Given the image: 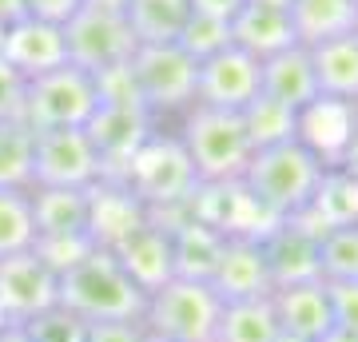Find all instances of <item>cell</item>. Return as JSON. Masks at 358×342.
<instances>
[{
    "instance_id": "43",
    "label": "cell",
    "mask_w": 358,
    "mask_h": 342,
    "mask_svg": "<svg viewBox=\"0 0 358 342\" xmlns=\"http://www.w3.org/2000/svg\"><path fill=\"white\" fill-rule=\"evenodd\" d=\"M4 36H8V20L0 16V48H4Z\"/></svg>"
},
{
    "instance_id": "33",
    "label": "cell",
    "mask_w": 358,
    "mask_h": 342,
    "mask_svg": "<svg viewBox=\"0 0 358 342\" xmlns=\"http://www.w3.org/2000/svg\"><path fill=\"white\" fill-rule=\"evenodd\" d=\"M176 44L199 64V60L215 56V52H223L231 44V24H223V20H207V16H187V24H183V32H179Z\"/></svg>"
},
{
    "instance_id": "5",
    "label": "cell",
    "mask_w": 358,
    "mask_h": 342,
    "mask_svg": "<svg viewBox=\"0 0 358 342\" xmlns=\"http://www.w3.org/2000/svg\"><path fill=\"white\" fill-rule=\"evenodd\" d=\"M223 299L203 279H167L143 303V327L155 339L171 342H215V322Z\"/></svg>"
},
{
    "instance_id": "39",
    "label": "cell",
    "mask_w": 358,
    "mask_h": 342,
    "mask_svg": "<svg viewBox=\"0 0 358 342\" xmlns=\"http://www.w3.org/2000/svg\"><path fill=\"white\" fill-rule=\"evenodd\" d=\"M247 0H187V8H192V16H207V20H223V24H231L235 16L243 13Z\"/></svg>"
},
{
    "instance_id": "15",
    "label": "cell",
    "mask_w": 358,
    "mask_h": 342,
    "mask_svg": "<svg viewBox=\"0 0 358 342\" xmlns=\"http://www.w3.org/2000/svg\"><path fill=\"white\" fill-rule=\"evenodd\" d=\"M112 255L120 259V266L128 271L136 287L143 294H152L155 287H164L167 279H176V255H171V231L159 219H143L140 227L124 235L112 247Z\"/></svg>"
},
{
    "instance_id": "27",
    "label": "cell",
    "mask_w": 358,
    "mask_h": 342,
    "mask_svg": "<svg viewBox=\"0 0 358 342\" xmlns=\"http://www.w3.org/2000/svg\"><path fill=\"white\" fill-rule=\"evenodd\" d=\"M215 342H287L275 318V306L267 299H243V303H223L215 322Z\"/></svg>"
},
{
    "instance_id": "4",
    "label": "cell",
    "mask_w": 358,
    "mask_h": 342,
    "mask_svg": "<svg viewBox=\"0 0 358 342\" xmlns=\"http://www.w3.org/2000/svg\"><path fill=\"white\" fill-rule=\"evenodd\" d=\"M176 136L183 143L187 159H192L199 183H235V179H243L251 152H255L243 131L239 112H219V108H203V104H192L183 112V127Z\"/></svg>"
},
{
    "instance_id": "17",
    "label": "cell",
    "mask_w": 358,
    "mask_h": 342,
    "mask_svg": "<svg viewBox=\"0 0 358 342\" xmlns=\"http://www.w3.org/2000/svg\"><path fill=\"white\" fill-rule=\"evenodd\" d=\"M0 60L13 64L24 80H36L52 68H64L68 64V40L60 24H48V20H16L8 24V36H4V48H0Z\"/></svg>"
},
{
    "instance_id": "9",
    "label": "cell",
    "mask_w": 358,
    "mask_h": 342,
    "mask_svg": "<svg viewBox=\"0 0 358 342\" xmlns=\"http://www.w3.org/2000/svg\"><path fill=\"white\" fill-rule=\"evenodd\" d=\"M103 179V159L84 127L36 131L32 187H80L88 191Z\"/></svg>"
},
{
    "instance_id": "12",
    "label": "cell",
    "mask_w": 358,
    "mask_h": 342,
    "mask_svg": "<svg viewBox=\"0 0 358 342\" xmlns=\"http://www.w3.org/2000/svg\"><path fill=\"white\" fill-rule=\"evenodd\" d=\"M84 131L92 136L103 159V179H115L131 159V152L155 131V120L140 100H100V108Z\"/></svg>"
},
{
    "instance_id": "25",
    "label": "cell",
    "mask_w": 358,
    "mask_h": 342,
    "mask_svg": "<svg viewBox=\"0 0 358 342\" xmlns=\"http://www.w3.org/2000/svg\"><path fill=\"white\" fill-rule=\"evenodd\" d=\"M307 227H315L322 235L327 227H346V223H358V179L346 176L343 167H327L319 179V191H315V199L310 207L303 211Z\"/></svg>"
},
{
    "instance_id": "40",
    "label": "cell",
    "mask_w": 358,
    "mask_h": 342,
    "mask_svg": "<svg viewBox=\"0 0 358 342\" xmlns=\"http://www.w3.org/2000/svg\"><path fill=\"white\" fill-rule=\"evenodd\" d=\"M334 167H343L346 176L358 179V124H355V131H350V140H346V148H343V155H338Z\"/></svg>"
},
{
    "instance_id": "14",
    "label": "cell",
    "mask_w": 358,
    "mask_h": 342,
    "mask_svg": "<svg viewBox=\"0 0 358 342\" xmlns=\"http://www.w3.org/2000/svg\"><path fill=\"white\" fill-rule=\"evenodd\" d=\"M211 291L223 299V303H243V299H267L275 291L267 271V259H263V247L251 235H235V239L223 243L219 251V263L211 271Z\"/></svg>"
},
{
    "instance_id": "21",
    "label": "cell",
    "mask_w": 358,
    "mask_h": 342,
    "mask_svg": "<svg viewBox=\"0 0 358 342\" xmlns=\"http://www.w3.org/2000/svg\"><path fill=\"white\" fill-rule=\"evenodd\" d=\"M88 191H80V187H32L28 191L32 195L36 239H72V235H88L92 239Z\"/></svg>"
},
{
    "instance_id": "37",
    "label": "cell",
    "mask_w": 358,
    "mask_h": 342,
    "mask_svg": "<svg viewBox=\"0 0 358 342\" xmlns=\"http://www.w3.org/2000/svg\"><path fill=\"white\" fill-rule=\"evenodd\" d=\"M88 342H148V327H143L140 318L88 322Z\"/></svg>"
},
{
    "instance_id": "29",
    "label": "cell",
    "mask_w": 358,
    "mask_h": 342,
    "mask_svg": "<svg viewBox=\"0 0 358 342\" xmlns=\"http://www.w3.org/2000/svg\"><path fill=\"white\" fill-rule=\"evenodd\" d=\"M239 120H243V131H247V140H251L255 152L259 148H275V143L294 140V112L282 108V104H275V100H267L263 92L239 112Z\"/></svg>"
},
{
    "instance_id": "31",
    "label": "cell",
    "mask_w": 358,
    "mask_h": 342,
    "mask_svg": "<svg viewBox=\"0 0 358 342\" xmlns=\"http://www.w3.org/2000/svg\"><path fill=\"white\" fill-rule=\"evenodd\" d=\"M36 247L32 223V195L28 191H0V259Z\"/></svg>"
},
{
    "instance_id": "11",
    "label": "cell",
    "mask_w": 358,
    "mask_h": 342,
    "mask_svg": "<svg viewBox=\"0 0 358 342\" xmlns=\"http://www.w3.org/2000/svg\"><path fill=\"white\" fill-rule=\"evenodd\" d=\"M56 303H60V275L36 251L0 259V318L4 322H24Z\"/></svg>"
},
{
    "instance_id": "8",
    "label": "cell",
    "mask_w": 358,
    "mask_h": 342,
    "mask_svg": "<svg viewBox=\"0 0 358 342\" xmlns=\"http://www.w3.org/2000/svg\"><path fill=\"white\" fill-rule=\"evenodd\" d=\"M64 40H68V64H76L92 76H103L120 64L131 60V52L140 48L131 36L124 8L115 4H100L88 0L72 20L64 24Z\"/></svg>"
},
{
    "instance_id": "26",
    "label": "cell",
    "mask_w": 358,
    "mask_h": 342,
    "mask_svg": "<svg viewBox=\"0 0 358 342\" xmlns=\"http://www.w3.org/2000/svg\"><path fill=\"white\" fill-rule=\"evenodd\" d=\"M187 0H124V20H128L136 44H176L187 24Z\"/></svg>"
},
{
    "instance_id": "3",
    "label": "cell",
    "mask_w": 358,
    "mask_h": 342,
    "mask_svg": "<svg viewBox=\"0 0 358 342\" xmlns=\"http://www.w3.org/2000/svg\"><path fill=\"white\" fill-rule=\"evenodd\" d=\"M115 179L143 203L148 215H164V211L187 207L192 195L199 191V176H195L179 136H164V131H152L131 152V159L124 164V171Z\"/></svg>"
},
{
    "instance_id": "30",
    "label": "cell",
    "mask_w": 358,
    "mask_h": 342,
    "mask_svg": "<svg viewBox=\"0 0 358 342\" xmlns=\"http://www.w3.org/2000/svg\"><path fill=\"white\" fill-rule=\"evenodd\" d=\"M319 279L358 283V223L327 227L319 235Z\"/></svg>"
},
{
    "instance_id": "45",
    "label": "cell",
    "mask_w": 358,
    "mask_h": 342,
    "mask_svg": "<svg viewBox=\"0 0 358 342\" xmlns=\"http://www.w3.org/2000/svg\"><path fill=\"white\" fill-rule=\"evenodd\" d=\"M355 36H358V24H355Z\"/></svg>"
},
{
    "instance_id": "13",
    "label": "cell",
    "mask_w": 358,
    "mask_h": 342,
    "mask_svg": "<svg viewBox=\"0 0 358 342\" xmlns=\"http://www.w3.org/2000/svg\"><path fill=\"white\" fill-rule=\"evenodd\" d=\"M263 259H267L271 283L291 287V283L319 279V231L307 227L303 219H279L259 235Z\"/></svg>"
},
{
    "instance_id": "20",
    "label": "cell",
    "mask_w": 358,
    "mask_h": 342,
    "mask_svg": "<svg viewBox=\"0 0 358 342\" xmlns=\"http://www.w3.org/2000/svg\"><path fill=\"white\" fill-rule=\"evenodd\" d=\"M88 207H92V223H88L92 243H96V247H108V251L148 219L143 203L136 199L120 179H100V183L88 191Z\"/></svg>"
},
{
    "instance_id": "35",
    "label": "cell",
    "mask_w": 358,
    "mask_h": 342,
    "mask_svg": "<svg viewBox=\"0 0 358 342\" xmlns=\"http://www.w3.org/2000/svg\"><path fill=\"white\" fill-rule=\"evenodd\" d=\"M327 291H331L334 327L358 334V283H327Z\"/></svg>"
},
{
    "instance_id": "22",
    "label": "cell",
    "mask_w": 358,
    "mask_h": 342,
    "mask_svg": "<svg viewBox=\"0 0 358 342\" xmlns=\"http://www.w3.org/2000/svg\"><path fill=\"white\" fill-rule=\"evenodd\" d=\"M231 44H239L251 52L255 60H267L275 52L299 44L291 28V16L282 4H267V0H247L243 13L231 20Z\"/></svg>"
},
{
    "instance_id": "34",
    "label": "cell",
    "mask_w": 358,
    "mask_h": 342,
    "mask_svg": "<svg viewBox=\"0 0 358 342\" xmlns=\"http://www.w3.org/2000/svg\"><path fill=\"white\" fill-rule=\"evenodd\" d=\"M32 251H36L56 275H64V271H72V266L84 259V255L96 251V243H92L88 235H72V239H36Z\"/></svg>"
},
{
    "instance_id": "42",
    "label": "cell",
    "mask_w": 358,
    "mask_h": 342,
    "mask_svg": "<svg viewBox=\"0 0 358 342\" xmlns=\"http://www.w3.org/2000/svg\"><path fill=\"white\" fill-rule=\"evenodd\" d=\"M319 342H358V334H346V330L334 327V330H327V334H322Z\"/></svg>"
},
{
    "instance_id": "41",
    "label": "cell",
    "mask_w": 358,
    "mask_h": 342,
    "mask_svg": "<svg viewBox=\"0 0 358 342\" xmlns=\"http://www.w3.org/2000/svg\"><path fill=\"white\" fill-rule=\"evenodd\" d=\"M0 342H28L20 322H0Z\"/></svg>"
},
{
    "instance_id": "10",
    "label": "cell",
    "mask_w": 358,
    "mask_h": 342,
    "mask_svg": "<svg viewBox=\"0 0 358 342\" xmlns=\"http://www.w3.org/2000/svg\"><path fill=\"white\" fill-rule=\"evenodd\" d=\"M259 72H263V60H255L239 44H227L195 68V104L219 108V112H243L259 96Z\"/></svg>"
},
{
    "instance_id": "24",
    "label": "cell",
    "mask_w": 358,
    "mask_h": 342,
    "mask_svg": "<svg viewBox=\"0 0 358 342\" xmlns=\"http://www.w3.org/2000/svg\"><path fill=\"white\" fill-rule=\"evenodd\" d=\"M310 64H315V84L319 96L327 100H343L358 108V36H334L327 44L310 48Z\"/></svg>"
},
{
    "instance_id": "19",
    "label": "cell",
    "mask_w": 358,
    "mask_h": 342,
    "mask_svg": "<svg viewBox=\"0 0 358 342\" xmlns=\"http://www.w3.org/2000/svg\"><path fill=\"white\" fill-rule=\"evenodd\" d=\"M259 92L267 100L282 104V108H307L310 100H319V84H315V64H310V48L303 44H291V48L275 52L263 60V72H259Z\"/></svg>"
},
{
    "instance_id": "32",
    "label": "cell",
    "mask_w": 358,
    "mask_h": 342,
    "mask_svg": "<svg viewBox=\"0 0 358 342\" xmlns=\"http://www.w3.org/2000/svg\"><path fill=\"white\" fill-rule=\"evenodd\" d=\"M20 330H24L28 342H88V322L60 303L48 306V311H40V315H32V318H24Z\"/></svg>"
},
{
    "instance_id": "38",
    "label": "cell",
    "mask_w": 358,
    "mask_h": 342,
    "mask_svg": "<svg viewBox=\"0 0 358 342\" xmlns=\"http://www.w3.org/2000/svg\"><path fill=\"white\" fill-rule=\"evenodd\" d=\"M84 4H88V0H24V16H32V20H48V24L64 28Z\"/></svg>"
},
{
    "instance_id": "6",
    "label": "cell",
    "mask_w": 358,
    "mask_h": 342,
    "mask_svg": "<svg viewBox=\"0 0 358 342\" xmlns=\"http://www.w3.org/2000/svg\"><path fill=\"white\" fill-rule=\"evenodd\" d=\"M100 108V80L64 64L52 68L44 76L28 80L24 84V120L32 131H56V127H88V120Z\"/></svg>"
},
{
    "instance_id": "2",
    "label": "cell",
    "mask_w": 358,
    "mask_h": 342,
    "mask_svg": "<svg viewBox=\"0 0 358 342\" xmlns=\"http://www.w3.org/2000/svg\"><path fill=\"white\" fill-rule=\"evenodd\" d=\"M148 294L136 287L128 271L120 266L108 247L84 255L72 271L60 275V306L84 322H120V318H143Z\"/></svg>"
},
{
    "instance_id": "44",
    "label": "cell",
    "mask_w": 358,
    "mask_h": 342,
    "mask_svg": "<svg viewBox=\"0 0 358 342\" xmlns=\"http://www.w3.org/2000/svg\"><path fill=\"white\" fill-rule=\"evenodd\" d=\"M148 342H171V339H155V334H148Z\"/></svg>"
},
{
    "instance_id": "16",
    "label": "cell",
    "mask_w": 358,
    "mask_h": 342,
    "mask_svg": "<svg viewBox=\"0 0 358 342\" xmlns=\"http://www.w3.org/2000/svg\"><path fill=\"white\" fill-rule=\"evenodd\" d=\"M271 306H275V318H279V330L287 342H319L327 330H334L331 291L322 279L275 287Z\"/></svg>"
},
{
    "instance_id": "7",
    "label": "cell",
    "mask_w": 358,
    "mask_h": 342,
    "mask_svg": "<svg viewBox=\"0 0 358 342\" xmlns=\"http://www.w3.org/2000/svg\"><path fill=\"white\" fill-rule=\"evenodd\" d=\"M195 68L199 64L179 44H143L131 52L128 76L136 100L148 108L152 120L159 115H183L195 104Z\"/></svg>"
},
{
    "instance_id": "36",
    "label": "cell",
    "mask_w": 358,
    "mask_h": 342,
    "mask_svg": "<svg viewBox=\"0 0 358 342\" xmlns=\"http://www.w3.org/2000/svg\"><path fill=\"white\" fill-rule=\"evenodd\" d=\"M24 84L28 80L16 72L13 64L0 60V120H20V112H24Z\"/></svg>"
},
{
    "instance_id": "1",
    "label": "cell",
    "mask_w": 358,
    "mask_h": 342,
    "mask_svg": "<svg viewBox=\"0 0 358 342\" xmlns=\"http://www.w3.org/2000/svg\"><path fill=\"white\" fill-rule=\"evenodd\" d=\"M322 171H327V164L319 155L307 152L299 140H287L275 143V148L251 152V164H247L239 183L251 191V199L271 219H294L310 207Z\"/></svg>"
},
{
    "instance_id": "23",
    "label": "cell",
    "mask_w": 358,
    "mask_h": 342,
    "mask_svg": "<svg viewBox=\"0 0 358 342\" xmlns=\"http://www.w3.org/2000/svg\"><path fill=\"white\" fill-rule=\"evenodd\" d=\"M294 40L303 48L327 44L334 36H350L358 24V0H287Z\"/></svg>"
},
{
    "instance_id": "18",
    "label": "cell",
    "mask_w": 358,
    "mask_h": 342,
    "mask_svg": "<svg viewBox=\"0 0 358 342\" xmlns=\"http://www.w3.org/2000/svg\"><path fill=\"white\" fill-rule=\"evenodd\" d=\"M358 124V108L355 104H343V100H310L307 108L294 112V140L303 143L307 152H315L327 167L338 164L346 140Z\"/></svg>"
},
{
    "instance_id": "28",
    "label": "cell",
    "mask_w": 358,
    "mask_h": 342,
    "mask_svg": "<svg viewBox=\"0 0 358 342\" xmlns=\"http://www.w3.org/2000/svg\"><path fill=\"white\" fill-rule=\"evenodd\" d=\"M36 131L24 120H0V191H32Z\"/></svg>"
}]
</instances>
